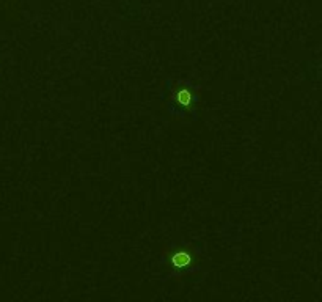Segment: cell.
I'll list each match as a JSON object with an SVG mask.
<instances>
[{
	"mask_svg": "<svg viewBox=\"0 0 322 302\" xmlns=\"http://www.w3.org/2000/svg\"><path fill=\"white\" fill-rule=\"evenodd\" d=\"M165 264L172 272H187L197 264V252L192 247L178 246L165 252Z\"/></svg>",
	"mask_w": 322,
	"mask_h": 302,
	"instance_id": "1",
	"label": "cell"
},
{
	"mask_svg": "<svg viewBox=\"0 0 322 302\" xmlns=\"http://www.w3.org/2000/svg\"><path fill=\"white\" fill-rule=\"evenodd\" d=\"M175 102H176L181 109H189V107L195 102V101H194V93H192V90H190L189 87H186V85L178 87V90H175Z\"/></svg>",
	"mask_w": 322,
	"mask_h": 302,
	"instance_id": "2",
	"label": "cell"
}]
</instances>
